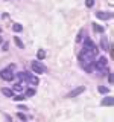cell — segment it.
I'll return each mask as SVG.
<instances>
[{
  "label": "cell",
  "mask_w": 114,
  "mask_h": 122,
  "mask_svg": "<svg viewBox=\"0 0 114 122\" xmlns=\"http://www.w3.org/2000/svg\"><path fill=\"white\" fill-rule=\"evenodd\" d=\"M24 87L21 86V82H17V84H14V87H12V92H18V93H21Z\"/></svg>",
  "instance_id": "obj_12"
},
{
  "label": "cell",
  "mask_w": 114,
  "mask_h": 122,
  "mask_svg": "<svg viewBox=\"0 0 114 122\" xmlns=\"http://www.w3.org/2000/svg\"><path fill=\"white\" fill-rule=\"evenodd\" d=\"M84 92H85V87H84V86H81V87H76L75 90H71L70 93L67 95V98H76V96H79L81 93H84Z\"/></svg>",
  "instance_id": "obj_6"
},
{
  "label": "cell",
  "mask_w": 114,
  "mask_h": 122,
  "mask_svg": "<svg viewBox=\"0 0 114 122\" xmlns=\"http://www.w3.org/2000/svg\"><path fill=\"white\" fill-rule=\"evenodd\" d=\"M17 116H18V119H21V121H28V116H26L24 113H20V112H18Z\"/></svg>",
  "instance_id": "obj_20"
},
{
  "label": "cell",
  "mask_w": 114,
  "mask_h": 122,
  "mask_svg": "<svg viewBox=\"0 0 114 122\" xmlns=\"http://www.w3.org/2000/svg\"><path fill=\"white\" fill-rule=\"evenodd\" d=\"M18 110H28V107H24V105H20V107H18Z\"/></svg>",
  "instance_id": "obj_25"
},
{
  "label": "cell",
  "mask_w": 114,
  "mask_h": 122,
  "mask_svg": "<svg viewBox=\"0 0 114 122\" xmlns=\"http://www.w3.org/2000/svg\"><path fill=\"white\" fill-rule=\"evenodd\" d=\"M24 81H28L29 84H33V86H37V84L40 82L35 75H30V73H28V72H24Z\"/></svg>",
  "instance_id": "obj_7"
},
{
  "label": "cell",
  "mask_w": 114,
  "mask_h": 122,
  "mask_svg": "<svg viewBox=\"0 0 114 122\" xmlns=\"http://www.w3.org/2000/svg\"><path fill=\"white\" fill-rule=\"evenodd\" d=\"M82 34H84V32H82V30H81V32H79V34H78V38H76V41H81V38H82Z\"/></svg>",
  "instance_id": "obj_24"
},
{
  "label": "cell",
  "mask_w": 114,
  "mask_h": 122,
  "mask_svg": "<svg viewBox=\"0 0 114 122\" xmlns=\"http://www.w3.org/2000/svg\"><path fill=\"white\" fill-rule=\"evenodd\" d=\"M93 30H94V32L102 34L105 30V28H104V26H100V25H97V23H93Z\"/></svg>",
  "instance_id": "obj_11"
},
{
  "label": "cell",
  "mask_w": 114,
  "mask_h": 122,
  "mask_svg": "<svg viewBox=\"0 0 114 122\" xmlns=\"http://www.w3.org/2000/svg\"><path fill=\"white\" fill-rule=\"evenodd\" d=\"M106 66H108V60H106L105 56H99V60L94 61V67H96L99 72H100V70H105Z\"/></svg>",
  "instance_id": "obj_5"
},
{
  "label": "cell",
  "mask_w": 114,
  "mask_h": 122,
  "mask_svg": "<svg viewBox=\"0 0 114 122\" xmlns=\"http://www.w3.org/2000/svg\"><path fill=\"white\" fill-rule=\"evenodd\" d=\"M108 82H109V84L113 82V75H111V72H108Z\"/></svg>",
  "instance_id": "obj_23"
},
{
  "label": "cell",
  "mask_w": 114,
  "mask_h": 122,
  "mask_svg": "<svg viewBox=\"0 0 114 122\" xmlns=\"http://www.w3.org/2000/svg\"><path fill=\"white\" fill-rule=\"evenodd\" d=\"M82 51H87V52H90L93 56H96L99 53V47L93 43V40H91L90 37H87L85 40H84V49H82Z\"/></svg>",
  "instance_id": "obj_2"
},
{
  "label": "cell",
  "mask_w": 114,
  "mask_h": 122,
  "mask_svg": "<svg viewBox=\"0 0 114 122\" xmlns=\"http://www.w3.org/2000/svg\"><path fill=\"white\" fill-rule=\"evenodd\" d=\"M100 47L105 49V51H108V49H109V44H108V40H106V37H102V38H100Z\"/></svg>",
  "instance_id": "obj_9"
},
{
  "label": "cell",
  "mask_w": 114,
  "mask_h": 122,
  "mask_svg": "<svg viewBox=\"0 0 114 122\" xmlns=\"http://www.w3.org/2000/svg\"><path fill=\"white\" fill-rule=\"evenodd\" d=\"M37 58H38V60H44V58H46V51H44V49H38Z\"/></svg>",
  "instance_id": "obj_13"
},
{
  "label": "cell",
  "mask_w": 114,
  "mask_h": 122,
  "mask_svg": "<svg viewBox=\"0 0 114 122\" xmlns=\"http://www.w3.org/2000/svg\"><path fill=\"white\" fill-rule=\"evenodd\" d=\"M99 92H100V93H108V92H109V89H108V87H104V86H99V89H97Z\"/></svg>",
  "instance_id": "obj_19"
},
{
  "label": "cell",
  "mask_w": 114,
  "mask_h": 122,
  "mask_svg": "<svg viewBox=\"0 0 114 122\" xmlns=\"http://www.w3.org/2000/svg\"><path fill=\"white\" fill-rule=\"evenodd\" d=\"M14 76H15V73H12V69H9V67L0 70V78L5 79V81H12Z\"/></svg>",
  "instance_id": "obj_4"
},
{
  "label": "cell",
  "mask_w": 114,
  "mask_h": 122,
  "mask_svg": "<svg viewBox=\"0 0 114 122\" xmlns=\"http://www.w3.org/2000/svg\"><path fill=\"white\" fill-rule=\"evenodd\" d=\"M2 49H3V51H8V49H9V44H8V43H3L2 44Z\"/></svg>",
  "instance_id": "obj_22"
},
{
  "label": "cell",
  "mask_w": 114,
  "mask_h": 122,
  "mask_svg": "<svg viewBox=\"0 0 114 122\" xmlns=\"http://www.w3.org/2000/svg\"><path fill=\"white\" fill-rule=\"evenodd\" d=\"M14 41H15V44H17L20 49H24V44H23V41H21L18 37H14Z\"/></svg>",
  "instance_id": "obj_17"
},
{
  "label": "cell",
  "mask_w": 114,
  "mask_h": 122,
  "mask_svg": "<svg viewBox=\"0 0 114 122\" xmlns=\"http://www.w3.org/2000/svg\"><path fill=\"white\" fill-rule=\"evenodd\" d=\"M30 67H32L33 73H37V75H41V73H44V72H46V67H44V64L41 63L40 60H37V61H32V63H30Z\"/></svg>",
  "instance_id": "obj_3"
},
{
  "label": "cell",
  "mask_w": 114,
  "mask_h": 122,
  "mask_svg": "<svg viewBox=\"0 0 114 122\" xmlns=\"http://www.w3.org/2000/svg\"><path fill=\"white\" fill-rule=\"evenodd\" d=\"M93 5H94V0H85V6L87 8H91Z\"/></svg>",
  "instance_id": "obj_21"
},
{
  "label": "cell",
  "mask_w": 114,
  "mask_h": 122,
  "mask_svg": "<svg viewBox=\"0 0 114 122\" xmlns=\"http://www.w3.org/2000/svg\"><path fill=\"white\" fill-rule=\"evenodd\" d=\"M12 99H14V101H24L26 96H24V95H21V93H18V95H14Z\"/></svg>",
  "instance_id": "obj_18"
},
{
  "label": "cell",
  "mask_w": 114,
  "mask_h": 122,
  "mask_svg": "<svg viewBox=\"0 0 114 122\" xmlns=\"http://www.w3.org/2000/svg\"><path fill=\"white\" fill-rule=\"evenodd\" d=\"M0 32H2V29H0Z\"/></svg>",
  "instance_id": "obj_27"
},
{
  "label": "cell",
  "mask_w": 114,
  "mask_h": 122,
  "mask_svg": "<svg viewBox=\"0 0 114 122\" xmlns=\"http://www.w3.org/2000/svg\"><path fill=\"white\" fill-rule=\"evenodd\" d=\"M79 61H81V66L85 69L87 72H91L94 67V56L91 55L90 52L87 51H82L81 55H79Z\"/></svg>",
  "instance_id": "obj_1"
},
{
  "label": "cell",
  "mask_w": 114,
  "mask_h": 122,
  "mask_svg": "<svg viewBox=\"0 0 114 122\" xmlns=\"http://www.w3.org/2000/svg\"><path fill=\"white\" fill-rule=\"evenodd\" d=\"M12 30H14V32H21L23 26L20 25V23H14V25H12Z\"/></svg>",
  "instance_id": "obj_15"
},
{
  "label": "cell",
  "mask_w": 114,
  "mask_h": 122,
  "mask_svg": "<svg viewBox=\"0 0 114 122\" xmlns=\"http://www.w3.org/2000/svg\"><path fill=\"white\" fill-rule=\"evenodd\" d=\"M113 98L111 96H106V98H104V99H102V102H100V104L102 105H106V107H109V105H113Z\"/></svg>",
  "instance_id": "obj_10"
},
{
  "label": "cell",
  "mask_w": 114,
  "mask_h": 122,
  "mask_svg": "<svg viewBox=\"0 0 114 122\" xmlns=\"http://www.w3.org/2000/svg\"><path fill=\"white\" fill-rule=\"evenodd\" d=\"M2 93L5 95V96H8V98H12L14 96V92L11 90V89H2Z\"/></svg>",
  "instance_id": "obj_14"
},
{
  "label": "cell",
  "mask_w": 114,
  "mask_h": 122,
  "mask_svg": "<svg viewBox=\"0 0 114 122\" xmlns=\"http://www.w3.org/2000/svg\"><path fill=\"white\" fill-rule=\"evenodd\" d=\"M96 17L100 18V20H109V18L113 17L111 12H104V11H99V12H96Z\"/></svg>",
  "instance_id": "obj_8"
},
{
  "label": "cell",
  "mask_w": 114,
  "mask_h": 122,
  "mask_svg": "<svg viewBox=\"0 0 114 122\" xmlns=\"http://www.w3.org/2000/svg\"><path fill=\"white\" fill-rule=\"evenodd\" d=\"M33 95H35V89H32V87H30V89L26 90V95H24V96L26 98H32Z\"/></svg>",
  "instance_id": "obj_16"
},
{
  "label": "cell",
  "mask_w": 114,
  "mask_h": 122,
  "mask_svg": "<svg viewBox=\"0 0 114 122\" xmlns=\"http://www.w3.org/2000/svg\"><path fill=\"white\" fill-rule=\"evenodd\" d=\"M2 43H3V38H2V37H0V44H2Z\"/></svg>",
  "instance_id": "obj_26"
}]
</instances>
